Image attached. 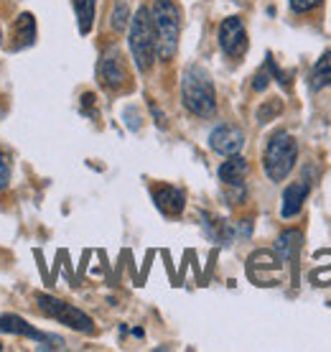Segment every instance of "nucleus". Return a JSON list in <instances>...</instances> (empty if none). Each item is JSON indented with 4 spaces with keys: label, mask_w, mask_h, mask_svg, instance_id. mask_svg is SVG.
I'll use <instances>...</instances> for the list:
<instances>
[{
    "label": "nucleus",
    "mask_w": 331,
    "mask_h": 352,
    "mask_svg": "<svg viewBox=\"0 0 331 352\" xmlns=\"http://www.w3.org/2000/svg\"><path fill=\"white\" fill-rule=\"evenodd\" d=\"M181 97L186 110H192L199 118H212L217 113V92H214L212 77L201 67H189L183 72Z\"/></svg>",
    "instance_id": "f257e3e1"
},
{
    "label": "nucleus",
    "mask_w": 331,
    "mask_h": 352,
    "mask_svg": "<svg viewBox=\"0 0 331 352\" xmlns=\"http://www.w3.org/2000/svg\"><path fill=\"white\" fill-rule=\"evenodd\" d=\"M150 21L156 31V46L161 59H171L179 52V36H181V10L174 0H156L150 8Z\"/></svg>",
    "instance_id": "f03ea898"
},
{
    "label": "nucleus",
    "mask_w": 331,
    "mask_h": 352,
    "mask_svg": "<svg viewBox=\"0 0 331 352\" xmlns=\"http://www.w3.org/2000/svg\"><path fill=\"white\" fill-rule=\"evenodd\" d=\"M298 159V143L296 138L286 131H278L271 135V141L265 146V156H262V166L265 174L271 176L273 182H283Z\"/></svg>",
    "instance_id": "7ed1b4c3"
},
{
    "label": "nucleus",
    "mask_w": 331,
    "mask_h": 352,
    "mask_svg": "<svg viewBox=\"0 0 331 352\" xmlns=\"http://www.w3.org/2000/svg\"><path fill=\"white\" fill-rule=\"evenodd\" d=\"M130 52L133 59L138 64L140 72H148L156 62V31H153V21H150L148 8H138V13L130 21Z\"/></svg>",
    "instance_id": "20e7f679"
},
{
    "label": "nucleus",
    "mask_w": 331,
    "mask_h": 352,
    "mask_svg": "<svg viewBox=\"0 0 331 352\" xmlns=\"http://www.w3.org/2000/svg\"><path fill=\"white\" fill-rule=\"evenodd\" d=\"M36 301H38V309H41L44 314H49L52 319H59L61 324L71 327V329H77V332H92V329H95L92 319H89L82 309L71 307L67 301L56 299V296H49V294H38Z\"/></svg>",
    "instance_id": "39448f33"
},
{
    "label": "nucleus",
    "mask_w": 331,
    "mask_h": 352,
    "mask_svg": "<svg viewBox=\"0 0 331 352\" xmlns=\"http://www.w3.org/2000/svg\"><path fill=\"white\" fill-rule=\"evenodd\" d=\"M280 273H283V258L273 250H255L253 256L247 258V276L258 286L280 283Z\"/></svg>",
    "instance_id": "423d86ee"
},
{
    "label": "nucleus",
    "mask_w": 331,
    "mask_h": 352,
    "mask_svg": "<svg viewBox=\"0 0 331 352\" xmlns=\"http://www.w3.org/2000/svg\"><path fill=\"white\" fill-rule=\"evenodd\" d=\"M97 74H100V82L102 87L107 89H122L125 82H128V69H125V59L117 46H110L102 59H100V67H97Z\"/></svg>",
    "instance_id": "0eeeda50"
},
{
    "label": "nucleus",
    "mask_w": 331,
    "mask_h": 352,
    "mask_svg": "<svg viewBox=\"0 0 331 352\" xmlns=\"http://www.w3.org/2000/svg\"><path fill=\"white\" fill-rule=\"evenodd\" d=\"M219 46L227 56H240L247 49V31L244 23L237 16L225 18L222 26H219Z\"/></svg>",
    "instance_id": "6e6552de"
},
{
    "label": "nucleus",
    "mask_w": 331,
    "mask_h": 352,
    "mask_svg": "<svg viewBox=\"0 0 331 352\" xmlns=\"http://www.w3.org/2000/svg\"><path fill=\"white\" fill-rule=\"evenodd\" d=\"M212 151H217L222 156H235L244 146V133L237 125H219L209 135Z\"/></svg>",
    "instance_id": "1a4fd4ad"
},
{
    "label": "nucleus",
    "mask_w": 331,
    "mask_h": 352,
    "mask_svg": "<svg viewBox=\"0 0 331 352\" xmlns=\"http://www.w3.org/2000/svg\"><path fill=\"white\" fill-rule=\"evenodd\" d=\"M311 192V186L308 182H293V184L286 186V192H283V204H280V214L290 220V217H296L298 212L304 210V202L306 197Z\"/></svg>",
    "instance_id": "9d476101"
},
{
    "label": "nucleus",
    "mask_w": 331,
    "mask_h": 352,
    "mask_svg": "<svg viewBox=\"0 0 331 352\" xmlns=\"http://www.w3.org/2000/svg\"><path fill=\"white\" fill-rule=\"evenodd\" d=\"M153 202H156V207L161 212H163L166 217H179L183 212V194L176 189V186H156L153 189Z\"/></svg>",
    "instance_id": "9b49d317"
},
{
    "label": "nucleus",
    "mask_w": 331,
    "mask_h": 352,
    "mask_svg": "<svg viewBox=\"0 0 331 352\" xmlns=\"http://www.w3.org/2000/svg\"><path fill=\"white\" fill-rule=\"evenodd\" d=\"M0 332H8V335H21V337H31V340H38V342H61L59 337H49L44 332L34 329L31 324H26L21 317H0Z\"/></svg>",
    "instance_id": "f8f14e48"
},
{
    "label": "nucleus",
    "mask_w": 331,
    "mask_h": 352,
    "mask_svg": "<svg viewBox=\"0 0 331 352\" xmlns=\"http://www.w3.org/2000/svg\"><path fill=\"white\" fill-rule=\"evenodd\" d=\"M244 176H247V161L242 156H227V161L219 166V182L222 184H242Z\"/></svg>",
    "instance_id": "ddd939ff"
},
{
    "label": "nucleus",
    "mask_w": 331,
    "mask_h": 352,
    "mask_svg": "<svg viewBox=\"0 0 331 352\" xmlns=\"http://www.w3.org/2000/svg\"><path fill=\"white\" fill-rule=\"evenodd\" d=\"M36 41V21L31 13H21L16 18V49H26Z\"/></svg>",
    "instance_id": "4468645a"
},
{
    "label": "nucleus",
    "mask_w": 331,
    "mask_h": 352,
    "mask_svg": "<svg viewBox=\"0 0 331 352\" xmlns=\"http://www.w3.org/2000/svg\"><path fill=\"white\" fill-rule=\"evenodd\" d=\"M301 232L298 230H286L283 235L278 238V256L283 258V263L288 261H293L298 256V250H301Z\"/></svg>",
    "instance_id": "2eb2a0df"
},
{
    "label": "nucleus",
    "mask_w": 331,
    "mask_h": 352,
    "mask_svg": "<svg viewBox=\"0 0 331 352\" xmlns=\"http://www.w3.org/2000/svg\"><path fill=\"white\" fill-rule=\"evenodd\" d=\"M331 85V52H326L311 69V87L321 89Z\"/></svg>",
    "instance_id": "dca6fc26"
},
{
    "label": "nucleus",
    "mask_w": 331,
    "mask_h": 352,
    "mask_svg": "<svg viewBox=\"0 0 331 352\" xmlns=\"http://www.w3.org/2000/svg\"><path fill=\"white\" fill-rule=\"evenodd\" d=\"M74 10H77L79 31L89 34L92 23H95V0H74Z\"/></svg>",
    "instance_id": "f3484780"
},
{
    "label": "nucleus",
    "mask_w": 331,
    "mask_h": 352,
    "mask_svg": "<svg viewBox=\"0 0 331 352\" xmlns=\"http://www.w3.org/2000/svg\"><path fill=\"white\" fill-rule=\"evenodd\" d=\"M128 18H130V10H128V3H117L113 10V28L115 31H122V28L128 26Z\"/></svg>",
    "instance_id": "a211bd4d"
},
{
    "label": "nucleus",
    "mask_w": 331,
    "mask_h": 352,
    "mask_svg": "<svg viewBox=\"0 0 331 352\" xmlns=\"http://www.w3.org/2000/svg\"><path fill=\"white\" fill-rule=\"evenodd\" d=\"M280 110H283L280 100H271V102H265V105L258 110V120H260V123H268V120H273V118H275Z\"/></svg>",
    "instance_id": "6ab92c4d"
},
{
    "label": "nucleus",
    "mask_w": 331,
    "mask_h": 352,
    "mask_svg": "<svg viewBox=\"0 0 331 352\" xmlns=\"http://www.w3.org/2000/svg\"><path fill=\"white\" fill-rule=\"evenodd\" d=\"M10 184V159L0 151V192L8 189Z\"/></svg>",
    "instance_id": "aec40b11"
},
{
    "label": "nucleus",
    "mask_w": 331,
    "mask_h": 352,
    "mask_svg": "<svg viewBox=\"0 0 331 352\" xmlns=\"http://www.w3.org/2000/svg\"><path fill=\"white\" fill-rule=\"evenodd\" d=\"M323 0H290V8L296 10V13H308V10L319 8Z\"/></svg>",
    "instance_id": "412c9836"
},
{
    "label": "nucleus",
    "mask_w": 331,
    "mask_h": 352,
    "mask_svg": "<svg viewBox=\"0 0 331 352\" xmlns=\"http://www.w3.org/2000/svg\"><path fill=\"white\" fill-rule=\"evenodd\" d=\"M253 87L258 89V92L268 87V72H258V77H255V85H253Z\"/></svg>",
    "instance_id": "4be33fe9"
}]
</instances>
